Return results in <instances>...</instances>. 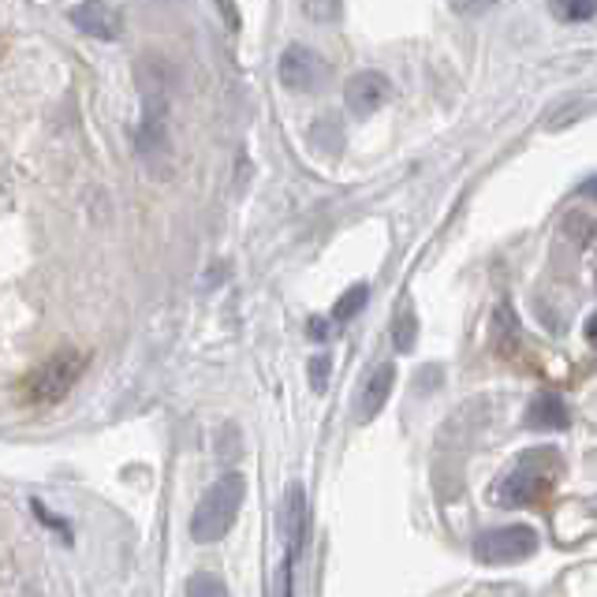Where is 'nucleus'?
I'll return each instance as SVG.
<instances>
[{
	"label": "nucleus",
	"mask_w": 597,
	"mask_h": 597,
	"mask_svg": "<svg viewBox=\"0 0 597 597\" xmlns=\"http://www.w3.org/2000/svg\"><path fill=\"white\" fill-rule=\"evenodd\" d=\"M243 493H247V482H243V475L228 471L221 475L217 482L205 489V497L199 501L191 515V537L199 545H213L221 542L224 534L232 531V523H236L239 508H243Z\"/></svg>",
	"instance_id": "f257e3e1"
},
{
	"label": "nucleus",
	"mask_w": 597,
	"mask_h": 597,
	"mask_svg": "<svg viewBox=\"0 0 597 597\" xmlns=\"http://www.w3.org/2000/svg\"><path fill=\"white\" fill-rule=\"evenodd\" d=\"M556 467H561L556 448H534V452L519 456V463L493 486V504L497 508H526L545 489V482H550V475Z\"/></svg>",
	"instance_id": "f03ea898"
},
{
	"label": "nucleus",
	"mask_w": 597,
	"mask_h": 597,
	"mask_svg": "<svg viewBox=\"0 0 597 597\" xmlns=\"http://www.w3.org/2000/svg\"><path fill=\"white\" fill-rule=\"evenodd\" d=\"M83 366H86L83 351H64V355H53L49 362H42V366H38L34 374H26V381H23L26 404L49 407V404H56V399H64L72 393L75 381H79Z\"/></svg>",
	"instance_id": "7ed1b4c3"
},
{
	"label": "nucleus",
	"mask_w": 597,
	"mask_h": 597,
	"mask_svg": "<svg viewBox=\"0 0 597 597\" xmlns=\"http://www.w3.org/2000/svg\"><path fill=\"white\" fill-rule=\"evenodd\" d=\"M534 550H537V531L526 523L493 526V531H482L475 537V556L482 564H515L526 561Z\"/></svg>",
	"instance_id": "20e7f679"
},
{
	"label": "nucleus",
	"mask_w": 597,
	"mask_h": 597,
	"mask_svg": "<svg viewBox=\"0 0 597 597\" xmlns=\"http://www.w3.org/2000/svg\"><path fill=\"white\" fill-rule=\"evenodd\" d=\"M277 72H280V83L288 86V90H296V94H315L329 79V64L321 61L310 45H288V49H284Z\"/></svg>",
	"instance_id": "39448f33"
},
{
	"label": "nucleus",
	"mask_w": 597,
	"mask_h": 597,
	"mask_svg": "<svg viewBox=\"0 0 597 597\" xmlns=\"http://www.w3.org/2000/svg\"><path fill=\"white\" fill-rule=\"evenodd\" d=\"M393 97V86L381 72H359L344 86V105L351 116H374Z\"/></svg>",
	"instance_id": "423d86ee"
},
{
	"label": "nucleus",
	"mask_w": 597,
	"mask_h": 597,
	"mask_svg": "<svg viewBox=\"0 0 597 597\" xmlns=\"http://www.w3.org/2000/svg\"><path fill=\"white\" fill-rule=\"evenodd\" d=\"M72 23L79 26L83 34L97 38V42H116L124 31V15L116 12L109 0H86L72 12Z\"/></svg>",
	"instance_id": "0eeeda50"
},
{
	"label": "nucleus",
	"mask_w": 597,
	"mask_h": 597,
	"mask_svg": "<svg viewBox=\"0 0 597 597\" xmlns=\"http://www.w3.org/2000/svg\"><path fill=\"white\" fill-rule=\"evenodd\" d=\"M393 385H396V366H393V362H381L374 374L366 377V385H362V393H359L355 423H374V418L381 415V407L388 404V396H393Z\"/></svg>",
	"instance_id": "6e6552de"
},
{
	"label": "nucleus",
	"mask_w": 597,
	"mask_h": 597,
	"mask_svg": "<svg viewBox=\"0 0 597 597\" xmlns=\"http://www.w3.org/2000/svg\"><path fill=\"white\" fill-rule=\"evenodd\" d=\"M280 531L284 542H288V556H299L302 537H307V489L291 486L288 501H284V515H280Z\"/></svg>",
	"instance_id": "1a4fd4ad"
},
{
	"label": "nucleus",
	"mask_w": 597,
	"mask_h": 597,
	"mask_svg": "<svg viewBox=\"0 0 597 597\" xmlns=\"http://www.w3.org/2000/svg\"><path fill=\"white\" fill-rule=\"evenodd\" d=\"M572 418H567V404L556 393H542L531 399L526 407V426L531 429H564Z\"/></svg>",
	"instance_id": "9d476101"
},
{
	"label": "nucleus",
	"mask_w": 597,
	"mask_h": 597,
	"mask_svg": "<svg viewBox=\"0 0 597 597\" xmlns=\"http://www.w3.org/2000/svg\"><path fill=\"white\" fill-rule=\"evenodd\" d=\"M366 299H370V288H366V284H355V288H348L344 296L337 299V307H332V318H337V321H351L362 307H366Z\"/></svg>",
	"instance_id": "9b49d317"
},
{
	"label": "nucleus",
	"mask_w": 597,
	"mask_h": 597,
	"mask_svg": "<svg viewBox=\"0 0 597 597\" xmlns=\"http://www.w3.org/2000/svg\"><path fill=\"white\" fill-rule=\"evenodd\" d=\"M415 337H418V318L411 315V307H404V310H399V318H396V326H393L396 351H411V348H415Z\"/></svg>",
	"instance_id": "f8f14e48"
},
{
	"label": "nucleus",
	"mask_w": 597,
	"mask_h": 597,
	"mask_svg": "<svg viewBox=\"0 0 597 597\" xmlns=\"http://www.w3.org/2000/svg\"><path fill=\"white\" fill-rule=\"evenodd\" d=\"M556 15L567 23H586L597 15V0H556Z\"/></svg>",
	"instance_id": "ddd939ff"
},
{
	"label": "nucleus",
	"mask_w": 597,
	"mask_h": 597,
	"mask_svg": "<svg viewBox=\"0 0 597 597\" xmlns=\"http://www.w3.org/2000/svg\"><path fill=\"white\" fill-rule=\"evenodd\" d=\"M291 561H296V556H284V561L273 567L266 597H291Z\"/></svg>",
	"instance_id": "4468645a"
},
{
	"label": "nucleus",
	"mask_w": 597,
	"mask_h": 597,
	"mask_svg": "<svg viewBox=\"0 0 597 597\" xmlns=\"http://www.w3.org/2000/svg\"><path fill=\"white\" fill-rule=\"evenodd\" d=\"M340 4L344 0H302V12H307V19H315V23H337Z\"/></svg>",
	"instance_id": "2eb2a0df"
},
{
	"label": "nucleus",
	"mask_w": 597,
	"mask_h": 597,
	"mask_svg": "<svg viewBox=\"0 0 597 597\" xmlns=\"http://www.w3.org/2000/svg\"><path fill=\"white\" fill-rule=\"evenodd\" d=\"M188 597H228V590H224V583L217 579V575H191L188 583Z\"/></svg>",
	"instance_id": "dca6fc26"
},
{
	"label": "nucleus",
	"mask_w": 597,
	"mask_h": 597,
	"mask_svg": "<svg viewBox=\"0 0 597 597\" xmlns=\"http://www.w3.org/2000/svg\"><path fill=\"white\" fill-rule=\"evenodd\" d=\"M329 370H332L329 355H315V359H310V385H315V393H326V385H329Z\"/></svg>",
	"instance_id": "f3484780"
},
{
	"label": "nucleus",
	"mask_w": 597,
	"mask_h": 597,
	"mask_svg": "<svg viewBox=\"0 0 597 597\" xmlns=\"http://www.w3.org/2000/svg\"><path fill=\"white\" fill-rule=\"evenodd\" d=\"M448 4H452L456 15H482L497 4V0H448Z\"/></svg>",
	"instance_id": "a211bd4d"
},
{
	"label": "nucleus",
	"mask_w": 597,
	"mask_h": 597,
	"mask_svg": "<svg viewBox=\"0 0 597 597\" xmlns=\"http://www.w3.org/2000/svg\"><path fill=\"white\" fill-rule=\"evenodd\" d=\"M310 332H315V340H326V332H329L326 318H315V321H310Z\"/></svg>",
	"instance_id": "6ab92c4d"
},
{
	"label": "nucleus",
	"mask_w": 597,
	"mask_h": 597,
	"mask_svg": "<svg viewBox=\"0 0 597 597\" xmlns=\"http://www.w3.org/2000/svg\"><path fill=\"white\" fill-rule=\"evenodd\" d=\"M586 340L597 344V315H590V321H586Z\"/></svg>",
	"instance_id": "aec40b11"
},
{
	"label": "nucleus",
	"mask_w": 597,
	"mask_h": 597,
	"mask_svg": "<svg viewBox=\"0 0 597 597\" xmlns=\"http://www.w3.org/2000/svg\"><path fill=\"white\" fill-rule=\"evenodd\" d=\"M586 194H594V199H597V180H590V183H586Z\"/></svg>",
	"instance_id": "412c9836"
}]
</instances>
